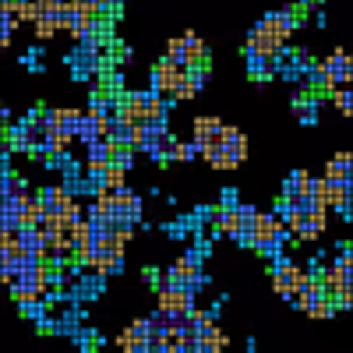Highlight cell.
<instances>
[{
	"instance_id": "1",
	"label": "cell",
	"mask_w": 353,
	"mask_h": 353,
	"mask_svg": "<svg viewBox=\"0 0 353 353\" xmlns=\"http://www.w3.org/2000/svg\"><path fill=\"white\" fill-rule=\"evenodd\" d=\"M286 241H290V230H286L276 216H261V212H258L251 248H254V251H261L265 258H276V254H283Z\"/></svg>"
},
{
	"instance_id": "2",
	"label": "cell",
	"mask_w": 353,
	"mask_h": 353,
	"mask_svg": "<svg viewBox=\"0 0 353 353\" xmlns=\"http://www.w3.org/2000/svg\"><path fill=\"white\" fill-rule=\"evenodd\" d=\"M325 212H304V216H290L286 219V226H290V237L293 241H301V244H307V241H318L321 233H325Z\"/></svg>"
},
{
	"instance_id": "3",
	"label": "cell",
	"mask_w": 353,
	"mask_h": 353,
	"mask_svg": "<svg viewBox=\"0 0 353 353\" xmlns=\"http://www.w3.org/2000/svg\"><path fill=\"white\" fill-rule=\"evenodd\" d=\"M184 71L188 68H181V64H173L170 57H163V61L152 68V92L163 96V99H173V88H176V81L184 78Z\"/></svg>"
},
{
	"instance_id": "4",
	"label": "cell",
	"mask_w": 353,
	"mask_h": 353,
	"mask_svg": "<svg viewBox=\"0 0 353 353\" xmlns=\"http://www.w3.org/2000/svg\"><path fill=\"white\" fill-rule=\"evenodd\" d=\"M321 71H325V78L339 88V85H350L353 78V61H350V53L346 50H332L329 53V61L321 64Z\"/></svg>"
},
{
	"instance_id": "5",
	"label": "cell",
	"mask_w": 353,
	"mask_h": 353,
	"mask_svg": "<svg viewBox=\"0 0 353 353\" xmlns=\"http://www.w3.org/2000/svg\"><path fill=\"white\" fill-rule=\"evenodd\" d=\"M265 32H272L276 39H283V43H290V32L297 28V11H272V14H265L261 21H258Z\"/></svg>"
},
{
	"instance_id": "6",
	"label": "cell",
	"mask_w": 353,
	"mask_h": 353,
	"mask_svg": "<svg viewBox=\"0 0 353 353\" xmlns=\"http://www.w3.org/2000/svg\"><path fill=\"white\" fill-rule=\"evenodd\" d=\"M68 64H71V71H74L78 78H92V74H96V71L103 68V57H99L96 50H88V46L81 43L78 50H71Z\"/></svg>"
},
{
	"instance_id": "7",
	"label": "cell",
	"mask_w": 353,
	"mask_h": 353,
	"mask_svg": "<svg viewBox=\"0 0 353 353\" xmlns=\"http://www.w3.org/2000/svg\"><path fill=\"white\" fill-rule=\"evenodd\" d=\"M159 307L163 311H194V293H188L181 286L159 283Z\"/></svg>"
},
{
	"instance_id": "8",
	"label": "cell",
	"mask_w": 353,
	"mask_h": 353,
	"mask_svg": "<svg viewBox=\"0 0 353 353\" xmlns=\"http://www.w3.org/2000/svg\"><path fill=\"white\" fill-rule=\"evenodd\" d=\"M219 145H223V152H226L230 166H241V163L248 159V138H244L237 128H223V138H219Z\"/></svg>"
},
{
	"instance_id": "9",
	"label": "cell",
	"mask_w": 353,
	"mask_h": 353,
	"mask_svg": "<svg viewBox=\"0 0 353 353\" xmlns=\"http://www.w3.org/2000/svg\"><path fill=\"white\" fill-rule=\"evenodd\" d=\"M181 43H184V61H188V68H198V71L209 74V50H205V43L198 39V32L181 36Z\"/></svg>"
},
{
	"instance_id": "10",
	"label": "cell",
	"mask_w": 353,
	"mask_h": 353,
	"mask_svg": "<svg viewBox=\"0 0 353 353\" xmlns=\"http://www.w3.org/2000/svg\"><path fill=\"white\" fill-rule=\"evenodd\" d=\"M134 128L124 121V117H110V121H103V138H110L113 145H134Z\"/></svg>"
},
{
	"instance_id": "11",
	"label": "cell",
	"mask_w": 353,
	"mask_h": 353,
	"mask_svg": "<svg viewBox=\"0 0 353 353\" xmlns=\"http://www.w3.org/2000/svg\"><path fill=\"white\" fill-rule=\"evenodd\" d=\"M223 121H216V117H198L194 121V141H198V149H205V145H212L223 138Z\"/></svg>"
},
{
	"instance_id": "12",
	"label": "cell",
	"mask_w": 353,
	"mask_h": 353,
	"mask_svg": "<svg viewBox=\"0 0 353 353\" xmlns=\"http://www.w3.org/2000/svg\"><path fill=\"white\" fill-rule=\"evenodd\" d=\"M201 85H205V71L188 68V71H184V78L176 81V88H173V99H194V96L201 92Z\"/></svg>"
},
{
	"instance_id": "13",
	"label": "cell",
	"mask_w": 353,
	"mask_h": 353,
	"mask_svg": "<svg viewBox=\"0 0 353 353\" xmlns=\"http://www.w3.org/2000/svg\"><path fill=\"white\" fill-rule=\"evenodd\" d=\"M244 61H248V71H251L254 81L272 78V57H269V53H258V50L244 46Z\"/></svg>"
},
{
	"instance_id": "14",
	"label": "cell",
	"mask_w": 353,
	"mask_h": 353,
	"mask_svg": "<svg viewBox=\"0 0 353 353\" xmlns=\"http://www.w3.org/2000/svg\"><path fill=\"white\" fill-rule=\"evenodd\" d=\"M248 46H251V50H258V53H269V57H276L286 43H283V39H276L272 32H265L261 25H254V28H251V36H248Z\"/></svg>"
},
{
	"instance_id": "15",
	"label": "cell",
	"mask_w": 353,
	"mask_h": 353,
	"mask_svg": "<svg viewBox=\"0 0 353 353\" xmlns=\"http://www.w3.org/2000/svg\"><path fill=\"white\" fill-rule=\"evenodd\" d=\"M74 138L78 141H96V138H103V121L99 117H92V113H81L78 117V128H74Z\"/></svg>"
},
{
	"instance_id": "16",
	"label": "cell",
	"mask_w": 353,
	"mask_h": 353,
	"mask_svg": "<svg viewBox=\"0 0 353 353\" xmlns=\"http://www.w3.org/2000/svg\"><path fill=\"white\" fill-rule=\"evenodd\" d=\"M85 149H88V166H110V156H113L110 138H96V141H88Z\"/></svg>"
},
{
	"instance_id": "17",
	"label": "cell",
	"mask_w": 353,
	"mask_h": 353,
	"mask_svg": "<svg viewBox=\"0 0 353 353\" xmlns=\"http://www.w3.org/2000/svg\"><path fill=\"white\" fill-rule=\"evenodd\" d=\"M14 244H18V251H25V254H43V237H39L32 226L14 230Z\"/></svg>"
},
{
	"instance_id": "18",
	"label": "cell",
	"mask_w": 353,
	"mask_h": 353,
	"mask_svg": "<svg viewBox=\"0 0 353 353\" xmlns=\"http://www.w3.org/2000/svg\"><path fill=\"white\" fill-rule=\"evenodd\" d=\"M293 113H297V121H301V124L314 128V124H318V99H311V96H301L297 103H293Z\"/></svg>"
},
{
	"instance_id": "19",
	"label": "cell",
	"mask_w": 353,
	"mask_h": 353,
	"mask_svg": "<svg viewBox=\"0 0 353 353\" xmlns=\"http://www.w3.org/2000/svg\"><path fill=\"white\" fill-rule=\"evenodd\" d=\"M350 170H353V156L350 152H339V156H332L325 176H329V181H350Z\"/></svg>"
},
{
	"instance_id": "20",
	"label": "cell",
	"mask_w": 353,
	"mask_h": 353,
	"mask_svg": "<svg viewBox=\"0 0 353 353\" xmlns=\"http://www.w3.org/2000/svg\"><path fill=\"white\" fill-rule=\"evenodd\" d=\"M78 117H81L78 110H57V124H53V131L74 141V128H78Z\"/></svg>"
},
{
	"instance_id": "21",
	"label": "cell",
	"mask_w": 353,
	"mask_h": 353,
	"mask_svg": "<svg viewBox=\"0 0 353 353\" xmlns=\"http://www.w3.org/2000/svg\"><path fill=\"white\" fill-rule=\"evenodd\" d=\"M117 343H121L124 353H149V336H138L131 325H128V332H121V339H117Z\"/></svg>"
},
{
	"instance_id": "22",
	"label": "cell",
	"mask_w": 353,
	"mask_h": 353,
	"mask_svg": "<svg viewBox=\"0 0 353 353\" xmlns=\"http://www.w3.org/2000/svg\"><path fill=\"white\" fill-rule=\"evenodd\" d=\"M201 156H205V163H209L212 170H233V166H230V159H226V152H223V145H219V141H212V145H205V149H201Z\"/></svg>"
},
{
	"instance_id": "23",
	"label": "cell",
	"mask_w": 353,
	"mask_h": 353,
	"mask_svg": "<svg viewBox=\"0 0 353 353\" xmlns=\"http://www.w3.org/2000/svg\"><path fill=\"white\" fill-rule=\"evenodd\" d=\"M307 181H311L307 170H293V173L286 176V184H283V194H301V191H307Z\"/></svg>"
},
{
	"instance_id": "24",
	"label": "cell",
	"mask_w": 353,
	"mask_h": 353,
	"mask_svg": "<svg viewBox=\"0 0 353 353\" xmlns=\"http://www.w3.org/2000/svg\"><path fill=\"white\" fill-rule=\"evenodd\" d=\"M18 28V21L8 14V11H0V53L8 50V43H11V32Z\"/></svg>"
},
{
	"instance_id": "25",
	"label": "cell",
	"mask_w": 353,
	"mask_h": 353,
	"mask_svg": "<svg viewBox=\"0 0 353 353\" xmlns=\"http://www.w3.org/2000/svg\"><path fill=\"white\" fill-rule=\"evenodd\" d=\"M131 156H134L131 145H113V156H110V163H113V166H121V170H128V166H131Z\"/></svg>"
},
{
	"instance_id": "26",
	"label": "cell",
	"mask_w": 353,
	"mask_h": 353,
	"mask_svg": "<svg viewBox=\"0 0 353 353\" xmlns=\"http://www.w3.org/2000/svg\"><path fill=\"white\" fill-rule=\"evenodd\" d=\"M332 103H336V110H339V113H346V117L353 113V96L346 92L343 85H339V88H332Z\"/></svg>"
},
{
	"instance_id": "27",
	"label": "cell",
	"mask_w": 353,
	"mask_h": 353,
	"mask_svg": "<svg viewBox=\"0 0 353 353\" xmlns=\"http://www.w3.org/2000/svg\"><path fill=\"white\" fill-rule=\"evenodd\" d=\"M198 156H201L198 141H181V145H176V159H181V163H191V159H198Z\"/></svg>"
},
{
	"instance_id": "28",
	"label": "cell",
	"mask_w": 353,
	"mask_h": 353,
	"mask_svg": "<svg viewBox=\"0 0 353 353\" xmlns=\"http://www.w3.org/2000/svg\"><path fill=\"white\" fill-rule=\"evenodd\" d=\"M106 188H110V191L124 188V170H121V166H113V163L106 166Z\"/></svg>"
},
{
	"instance_id": "29",
	"label": "cell",
	"mask_w": 353,
	"mask_h": 353,
	"mask_svg": "<svg viewBox=\"0 0 353 353\" xmlns=\"http://www.w3.org/2000/svg\"><path fill=\"white\" fill-rule=\"evenodd\" d=\"M237 205H241V194L233 191V188H226L223 198H219V209H237Z\"/></svg>"
},
{
	"instance_id": "30",
	"label": "cell",
	"mask_w": 353,
	"mask_h": 353,
	"mask_svg": "<svg viewBox=\"0 0 353 353\" xmlns=\"http://www.w3.org/2000/svg\"><path fill=\"white\" fill-rule=\"evenodd\" d=\"M8 124H11V110L0 103V141H4V134H8Z\"/></svg>"
},
{
	"instance_id": "31",
	"label": "cell",
	"mask_w": 353,
	"mask_h": 353,
	"mask_svg": "<svg viewBox=\"0 0 353 353\" xmlns=\"http://www.w3.org/2000/svg\"><path fill=\"white\" fill-rule=\"evenodd\" d=\"M113 61H117V64H128V61H131V50L117 43V46H113Z\"/></svg>"
},
{
	"instance_id": "32",
	"label": "cell",
	"mask_w": 353,
	"mask_h": 353,
	"mask_svg": "<svg viewBox=\"0 0 353 353\" xmlns=\"http://www.w3.org/2000/svg\"><path fill=\"white\" fill-rule=\"evenodd\" d=\"M74 4L85 8V11H96V8H99V0H74Z\"/></svg>"
},
{
	"instance_id": "33",
	"label": "cell",
	"mask_w": 353,
	"mask_h": 353,
	"mask_svg": "<svg viewBox=\"0 0 353 353\" xmlns=\"http://www.w3.org/2000/svg\"><path fill=\"white\" fill-rule=\"evenodd\" d=\"M8 233V223H4V212H0V237H4Z\"/></svg>"
},
{
	"instance_id": "34",
	"label": "cell",
	"mask_w": 353,
	"mask_h": 353,
	"mask_svg": "<svg viewBox=\"0 0 353 353\" xmlns=\"http://www.w3.org/2000/svg\"><path fill=\"white\" fill-rule=\"evenodd\" d=\"M4 181H8V173H4V176H0V194H4Z\"/></svg>"
},
{
	"instance_id": "35",
	"label": "cell",
	"mask_w": 353,
	"mask_h": 353,
	"mask_svg": "<svg viewBox=\"0 0 353 353\" xmlns=\"http://www.w3.org/2000/svg\"><path fill=\"white\" fill-rule=\"evenodd\" d=\"M8 4H11V0H0V11H8Z\"/></svg>"
}]
</instances>
